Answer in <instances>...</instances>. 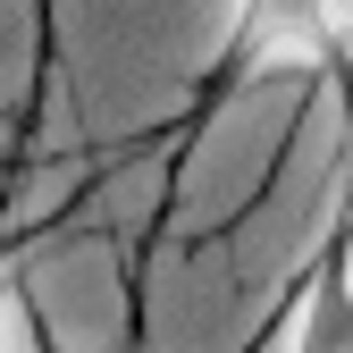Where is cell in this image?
<instances>
[{
    "mask_svg": "<svg viewBox=\"0 0 353 353\" xmlns=\"http://www.w3.org/2000/svg\"><path fill=\"white\" fill-rule=\"evenodd\" d=\"M336 59V9L328 0H236L228 26V84L261 76H312Z\"/></svg>",
    "mask_w": 353,
    "mask_h": 353,
    "instance_id": "cell-1",
    "label": "cell"
},
{
    "mask_svg": "<svg viewBox=\"0 0 353 353\" xmlns=\"http://www.w3.org/2000/svg\"><path fill=\"white\" fill-rule=\"evenodd\" d=\"M345 219H353V160H345Z\"/></svg>",
    "mask_w": 353,
    "mask_h": 353,
    "instance_id": "cell-2",
    "label": "cell"
}]
</instances>
